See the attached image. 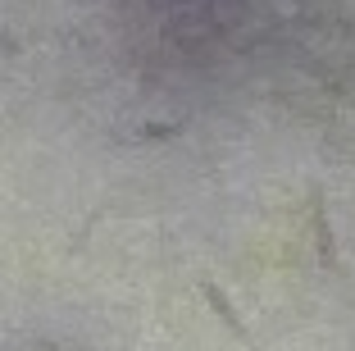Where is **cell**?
<instances>
[{"label":"cell","mask_w":355,"mask_h":351,"mask_svg":"<svg viewBox=\"0 0 355 351\" xmlns=\"http://www.w3.org/2000/svg\"><path fill=\"white\" fill-rule=\"evenodd\" d=\"M310 228H314V247L324 269H337V242H333V224H328V197L324 187H310Z\"/></svg>","instance_id":"cell-1"},{"label":"cell","mask_w":355,"mask_h":351,"mask_svg":"<svg viewBox=\"0 0 355 351\" xmlns=\"http://www.w3.org/2000/svg\"><path fill=\"white\" fill-rule=\"evenodd\" d=\"M200 297H205V306H209V310H214V315H219V320H223V329H228L232 338H237V342H251V333H246V324H241V315H237V310H232L228 292H223L219 283L200 279Z\"/></svg>","instance_id":"cell-2"},{"label":"cell","mask_w":355,"mask_h":351,"mask_svg":"<svg viewBox=\"0 0 355 351\" xmlns=\"http://www.w3.org/2000/svg\"><path fill=\"white\" fill-rule=\"evenodd\" d=\"M178 133H182V124H146V128H137L141 142H164V137H178Z\"/></svg>","instance_id":"cell-3"}]
</instances>
